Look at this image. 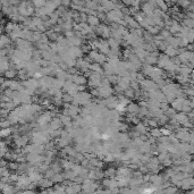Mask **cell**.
Segmentation results:
<instances>
[{
    "label": "cell",
    "instance_id": "cell-1",
    "mask_svg": "<svg viewBox=\"0 0 194 194\" xmlns=\"http://www.w3.org/2000/svg\"><path fill=\"white\" fill-rule=\"evenodd\" d=\"M90 59L92 61H94V63H98V64L100 65H104L107 63L108 58H106V55L104 53H100V52H97L94 50V51H91L90 53H89V58L86 59L87 61H90Z\"/></svg>",
    "mask_w": 194,
    "mask_h": 194
},
{
    "label": "cell",
    "instance_id": "cell-2",
    "mask_svg": "<svg viewBox=\"0 0 194 194\" xmlns=\"http://www.w3.org/2000/svg\"><path fill=\"white\" fill-rule=\"evenodd\" d=\"M114 89L109 86H100L99 87V97L104 98V99H107L109 97H111L114 94Z\"/></svg>",
    "mask_w": 194,
    "mask_h": 194
},
{
    "label": "cell",
    "instance_id": "cell-3",
    "mask_svg": "<svg viewBox=\"0 0 194 194\" xmlns=\"http://www.w3.org/2000/svg\"><path fill=\"white\" fill-rule=\"evenodd\" d=\"M142 89L145 91H155L157 89V84H155V81H152V80H143L142 82Z\"/></svg>",
    "mask_w": 194,
    "mask_h": 194
},
{
    "label": "cell",
    "instance_id": "cell-4",
    "mask_svg": "<svg viewBox=\"0 0 194 194\" xmlns=\"http://www.w3.org/2000/svg\"><path fill=\"white\" fill-rule=\"evenodd\" d=\"M52 121V114L50 112H46V114H43L41 116L38 118V124L39 125H48V124H50V121Z\"/></svg>",
    "mask_w": 194,
    "mask_h": 194
},
{
    "label": "cell",
    "instance_id": "cell-5",
    "mask_svg": "<svg viewBox=\"0 0 194 194\" xmlns=\"http://www.w3.org/2000/svg\"><path fill=\"white\" fill-rule=\"evenodd\" d=\"M104 104L107 106L108 108H110V109H116L118 104H119V99L117 100L116 98H114V97H109L107 99H104Z\"/></svg>",
    "mask_w": 194,
    "mask_h": 194
},
{
    "label": "cell",
    "instance_id": "cell-6",
    "mask_svg": "<svg viewBox=\"0 0 194 194\" xmlns=\"http://www.w3.org/2000/svg\"><path fill=\"white\" fill-rule=\"evenodd\" d=\"M126 111L128 112L129 115H132V116H135V115H138V111H140V107H138V104H133V102H129L128 106L126 107Z\"/></svg>",
    "mask_w": 194,
    "mask_h": 194
},
{
    "label": "cell",
    "instance_id": "cell-7",
    "mask_svg": "<svg viewBox=\"0 0 194 194\" xmlns=\"http://www.w3.org/2000/svg\"><path fill=\"white\" fill-rule=\"evenodd\" d=\"M97 33L100 34L101 36H104V38H109V35H111V30H110L109 27H107V26L101 25V26H98Z\"/></svg>",
    "mask_w": 194,
    "mask_h": 194
},
{
    "label": "cell",
    "instance_id": "cell-8",
    "mask_svg": "<svg viewBox=\"0 0 194 194\" xmlns=\"http://www.w3.org/2000/svg\"><path fill=\"white\" fill-rule=\"evenodd\" d=\"M82 191V186L80 185V183H73V184H68L67 185V189H66V192L67 193H76V192H80Z\"/></svg>",
    "mask_w": 194,
    "mask_h": 194
},
{
    "label": "cell",
    "instance_id": "cell-9",
    "mask_svg": "<svg viewBox=\"0 0 194 194\" xmlns=\"http://www.w3.org/2000/svg\"><path fill=\"white\" fill-rule=\"evenodd\" d=\"M27 142H29L27 136H18V138H15V143H16V145H17L18 148L27 145Z\"/></svg>",
    "mask_w": 194,
    "mask_h": 194
},
{
    "label": "cell",
    "instance_id": "cell-10",
    "mask_svg": "<svg viewBox=\"0 0 194 194\" xmlns=\"http://www.w3.org/2000/svg\"><path fill=\"white\" fill-rule=\"evenodd\" d=\"M41 172H36V170H34V172H29V176H30L31 181L34 182V183H38V182H40L41 179H42V176H41V174H40Z\"/></svg>",
    "mask_w": 194,
    "mask_h": 194
},
{
    "label": "cell",
    "instance_id": "cell-11",
    "mask_svg": "<svg viewBox=\"0 0 194 194\" xmlns=\"http://www.w3.org/2000/svg\"><path fill=\"white\" fill-rule=\"evenodd\" d=\"M50 127L52 129H60V127L63 126V123H61L60 118H52V121H50Z\"/></svg>",
    "mask_w": 194,
    "mask_h": 194
},
{
    "label": "cell",
    "instance_id": "cell-12",
    "mask_svg": "<svg viewBox=\"0 0 194 194\" xmlns=\"http://www.w3.org/2000/svg\"><path fill=\"white\" fill-rule=\"evenodd\" d=\"M73 82L75 83V84H77V85H84L86 83V78L85 76H83V75H76V74H74Z\"/></svg>",
    "mask_w": 194,
    "mask_h": 194
},
{
    "label": "cell",
    "instance_id": "cell-13",
    "mask_svg": "<svg viewBox=\"0 0 194 194\" xmlns=\"http://www.w3.org/2000/svg\"><path fill=\"white\" fill-rule=\"evenodd\" d=\"M104 172V177H108V178H115V177L117 176V170L115 168H112V167L106 169Z\"/></svg>",
    "mask_w": 194,
    "mask_h": 194
},
{
    "label": "cell",
    "instance_id": "cell-14",
    "mask_svg": "<svg viewBox=\"0 0 194 194\" xmlns=\"http://www.w3.org/2000/svg\"><path fill=\"white\" fill-rule=\"evenodd\" d=\"M9 69V60H7L6 57H1V72L2 73H6Z\"/></svg>",
    "mask_w": 194,
    "mask_h": 194
},
{
    "label": "cell",
    "instance_id": "cell-15",
    "mask_svg": "<svg viewBox=\"0 0 194 194\" xmlns=\"http://www.w3.org/2000/svg\"><path fill=\"white\" fill-rule=\"evenodd\" d=\"M157 55L155 53H149V55H147V57H145V63L149 65H152V64H155V61H157Z\"/></svg>",
    "mask_w": 194,
    "mask_h": 194
},
{
    "label": "cell",
    "instance_id": "cell-16",
    "mask_svg": "<svg viewBox=\"0 0 194 194\" xmlns=\"http://www.w3.org/2000/svg\"><path fill=\"white\" fill-rule=\"evenodd\" d=\"M145 124L144 123H138V125H136V131H138V133L140 134H143V135H145L147 134V132H148V129H147V127H145Z\"/></svg>",
    "mask_w": 194,
    "mask_h": 194
},
{
    "label": "cell",
    "instance_id": "cell-17",
    "mask_svg": "<svg viewBox=\"0 0 194 194\" xmlns=\"http://www.w3.org/2000/svg\"><path fill=\"white\" fill-rule=\"evenodd\" d=\"M153 69H155V67H152L151 65L147 64L142 67V73L144 74V75H148V76H149V75L153 72Z\"/></svg>",
    "mask_w": 194,
    "mask_h": 194
},
{
    "label": "cell",
    "instance_id": "cell-18",
    "mask_svg": "<svg viewBox=\"0 0 194 194\" xmlns=\"http://www.w3.org/2000/svg\"><path fill=\"white\" fill-rule=\"evenodd\" d=\"M124 94H125L126 98L133 99V98H135V90L132 89V87H128V89H126V90L124 91Z\"/></svg>",
    "mask_w": 194,
    "mask_h": 194
},
{
    "label": "cell",
    "instance_id": "cell-19",
    "mask_svg": "<svg viewBox=\"0 0 194 194\" xmlns=\"http://www.w3.org/2000/svg\"><path fill=\"white\" fill-rule=\"evenodd\" d=\"M39 183H40V186L46 187V189H48V187H51L52 184H53V182H52V181H49V179H43V178L39 182Z\"/></svg>",
    "mask_w": 194,
    "mask_h": 194
},
{
    "label": "cell",
    "instance_id": "cell-20",
    "mask_svg": "<svg viewBox=\"0 0 194 194\" xmlns=\"http://www.w3.org/2000/svg\"><path fill=\"white\" fill-rule=\"evenodd\" d=\"M90 70H92V72H97V73H102V68L100 67V64H98V63H94V64H91L90 66Z\"/></svg>",
    "mask_w": 194,
    "mask_h": 194
},
{
    "label": "cell",
    "instance_id": "cell-21",
    "mask_svg": "<svg viewBox=\"0 0 194 194\" xmlns=\"http://www.w3.org/2000/svg\"><path fill=\"white\" fill-rule=\"evenodd\" d=\"M16 74H17V72H16L15 69L9 68L8 70H7L6 73H5V76H6V77L8 78V80H9V78L12 80V78H13V77H15V76H16Z\"/></svg>",
    "mask_w": 194,
    "mask_h": 194
},
{
    "label": "cell",
    "instance_id": "cell-22",
    "mask_svg": "<svg viewBox=\"0 0 194 194\" xmlns=\"http://www.w3.org/2000/svg\"><path fill=\"white\" fill-rule=\"evenodd\" d=\"M12 132H14L13 128H10V127H5V128L1 131V136H2V138L9 136V135L12 134Z\"/></svg>",
    "mask_w": 194,
    "mask_h": 194
},
{
    "label": "cell",
    "instance_id": "cell-23",
    "mask_svg": "<svg viewBox=\"0 0 194 194\" xmlns=\"http://www.w3.org/2000/svg\"><path fill=\"white\" fill-rule=\"evenodd\" d=\"M87 21H89V23H90L91 26H98L99 25V19L97 17H94V16H91V17L87 18Z\"/></svg>",
    "mask_w": 194,
    "mask_h": 194
},
{
    "label": "cell",
    "instance_id": "cell-24",
    "mask_svg": "<svg viewBox=\"0 0 194 194\" xmlns=\"http://www.w3.org/2000/svg\"><path fill=\"white\" fill-rule=\"evenodd\" d=\"M108 43H109V46H110V48H118V46H119V41L116 39H110L108 40Z\"/></svg>",
    "mask_w": 194,
    "mask_h": 194
},
{
    "label": "cell",
    "instance_id": "cell-25",
    "mask_svg": "<svg viewBox=\"0 0 194 194\" xmlns=\"http://www.w3.org/2000/svg\"><path fill=\"white\" fill-rule=\"evenodd\" d=\"M161 134H162L161 133V129H157V128L151 129V135H152L153 138H159Z\"/></svg>",
    "mask_w": 194,
    "mask_h": 194
},
{
    "label": "cell",
    "instance_id": "cell-26",
    "mask_svg": "<svg viewBox=\"0 0 194 194\" xmlns=\"http://www.w3.org/2000/svg\"><path fill=\"white\" fill-rule=\"evenodd\" d=\"M10 125H13V121H10V118H8L7 121L2 119V121H1V127H2V128H5V127H9Z\"/></svg>",
    "mask_w": 194,
    "mask_h": 194
},
{
    "label": "cell",
    "instance_id": "cell-27",
    "mask_svg": "<svg viewBox=\"0 0 194 194\" xmlns=\"http://www.w3.org/2000/svg\"><path fill=\"white\" fill-rule=\"evenodd\" d=\"M165 50H166V53H167L168 56H174V55H176V50H175L172 47H168L167 49H165Z\"/></svg>",
    "mask_w": 194,
    "mask_h": 194
},
{
    "label": "cell",
    "instance_id": "cell-28",
    "mask_svg": "<svg viewBox=\"0 0 194 194\" xmlns=\"http://www.w3.org/2000/svg\"><path fill=\"white\" fill-rule=\"evenodd\" d=\"M10 43V40L9 38H7L6 35H2V40H1V48H5L6 44H9Z\"/></svg>",
    "mask_w": 194,
    "mask_h": 194
},
{
    "label": "cell",
    "instance_id": "cell-29",
    "mask_svg": "<svg viewBox=\"0 0 194 194\" xmlns=\"http://www.w3.org/2000/svg\"><path fill=\"white\" fill-rule=\"evenodd\" d=\"M158 125V121L157 119H148V126H150V127H157Z\"/></svg>",
    "mask_w": 194,
    "mask_h": 194
},
{
    "label": "cell",
    "instance_id": "cell-30",
    "mask_svg": "<svg viewBox=\"0 0 194 194\" xmlns=\"http://www.w3.org/2000/svg\"><path fill=\"white\" fill-rule=\"evenodd\" d=\"M6 151H7V149H6V144H5V142H1V153H2V157L6 155Z\"/></svg>",
    "mask_w": 194,
    "mask_h": 194
},
{
    "label": "cell",
    "instance_id": "cell-31",
    "mask_svg": "<svg viewBox=\"0 0 194 194\" xmlns=\"http://www.w3.org/2000/svg\"><path fill=\"white\" fill-rule=\"evenodd\" d=\"M161 133H162V134H167V135H168L169 131H168V129H164V128H162V129H161Z\"/></svg>",
    "mask_w": 194,
    "mask_h": 194
}]
</instances>
